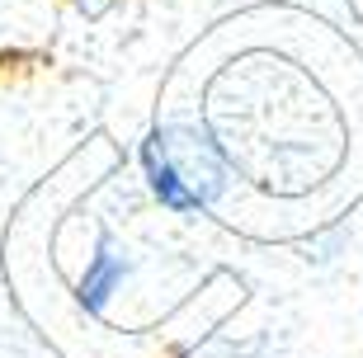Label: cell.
Here are the masks:
<instances>
[{
	"label": "cell",
	"mask_w": 363,
	"mask_h": 358,
	"mask_svg": "<svg viewBox=\"0 0 363 358\" xmlns=\"http://www.w3.org/2000/svg\"><path fill=\"white\" fill-rule=\"evenodd\" d=\"M142 170H147L151 194L170 213H199L222 189V160L213 142L189 128H156L142 142Z\"/></svg>",
	"instance_id": "1"
},
{
	"label": "cell",
	"mask_w": 363,
	"mask_h": 358,
	"mask_svg": "<svg viewBox=\"0 0 363 358\" xmlns=\"http://www.w3.org/2000/svg\"><path fill=\"white\" fill-rule=\"evenodd\" d=\"M123 274H128V264H123V254H113V240H99V250H94L90 269L81 274V283H76V297H81V306L90 311V316H99L108 306V297L118 292Z\"/></svg>",
	"instance_id": "2"
}]
</instances>
